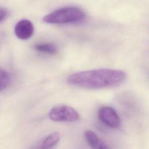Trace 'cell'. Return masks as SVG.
I'll return each mask as SVG.
<instances>
[{
  "label": "cell",
  "instance_id": "cell-6",
  "mask_svg": "<svg viewBox=\"0 0 149 149\" xmlns=\"http://www.w3.org/2000/svg\"><path fill=\"white\" fill-rule=\"evenodd\" d=\"M84 137L87 143L93 148L107 149L109 147L97 135L91 130H87L84 133Z\"/></svg>",
  "mask_w": 149,
  "mask_h": 149
},
{
  "label": "cell",
  "instance_id": "cell-9",
  "mask_svg": "<svg viewBox=\"0 0 149 149\" xmlns=\"http://www.w3.org/2000/svg\"><path fill=\"white\" fill-rule=\"evenodd\" d=\"M10 80V77L9 73L3 69H0V91L8 87Z\"/></svg>",
  "mask_w": 149,
  "mask_h": 149
},
{
  "label": "cell",
  "instance_id": "cell-5",
  "mask_svg": "<svg viewBox=\"0 0 149 149\" xmlns=\"http://www.w3.org/2000/svg\"><path fill=\"white\" fill-rule=\"evenodd\" d=\"M34 26L31 21L27 19H22L19 21L15 26L16 36L23 40L29 39L34 33Z\"/></svg>",
  "mask_w": 149,
  "mask_h": 149
},
{
  "label": "cell",
  "instance_id": "cell-2",
  "mask_svg": "<svg viewBox=\"0 0 149 149\" xmlns=\"http://www.w3.org/2000/svg\"><path fill=\"white\" fill-rule=\"evenodd\" d=\"M86 17L84 11L75 6H67L56 9L45 15L42 20L49 24H66L78 22Z\"/></svg>",
  "mask_w": 149,
  "mask_h": 149
},
{
  "label": "cell",
  "instance_id": "cell-7",
  "mask_svg": "<svg viewBox=\"0 0 149 149\" xmlns=\"http://www.w3.org/2000/svg\"><path fill=\"white\" fill-rule=\"evenodd\" d=\"M60 135L58 132H55L49 134L43 140L41 148H49L55 146L59 141Z\"/></svg>",
  "mask_w": 149,
  "mask_h": 149
},
{
  "label": "cell",
  "instance_id": "cell-8",
  "mask_svg": "<svg viewBox=\"0 0 149 149\" xmlns=\"http://www.w3.org/2000/svg\"><path fill=\"white\" fill-rule=\"evenodd\" d=\"M34 48L36 51L48 54H55L57 52L56 47L51 43H44L38 44L34 46Z\"/></svg>",
  "mask_w": 149,
  "mask_h": 149
},
{
  "label": "cell",
  "instance_id": "cell-10",
  "mask_svg": "<svg viewBox=\"0 0 149 149\" xmlns=\"http://www.w3.org/2000/svg\"><path fill=\"white\" fill-rule=\"evenodd\" d=\"M8 16V11L3 8H0V23L4 20Z\"/></svg>",
  "mask_w": 149,
  "mask_h": 149
},
{
  "label": "cell",
  "instance_id": "cell-3",
  "mask_svg": "<svg viewBox=\"0 0 149 149\" xmlns=\"http://www.w3.org/2000/svg\"><path fill=\"white\" fill-rule=\"evenodd\" d=\"M51 120L55 122H76L79 118V115L76 110L72 107L60 105L54 107L49 112Z\"/></svg>",
  "mask_w": 149,
  "mask_h": 149
},
{
  "label": "cell",
  "instance_id": "cell-1",
  "mask_svg": "<svg viewBox=\"0 0 149 149\" xmlns=\"http://www.w3.org/2000/svg\"><path fill=\"white\" fill-rule=\"evenodd\" d=\"M126 77V74L122 70L104 68L74 73L69 75L66 81L69 85L77 87L100 89L118 86Z\"/></svg>",
  "mask_w": 149,
  "mask_h": 149
},
{
  "label": "cell",
  "instance_id": "cell-4",
  "mask_svg": "<svg viewBox=\"0 0 149 149\" xmlns=\"http://www.w3.org/2000/svg\"><path fill=\"white\" fill-rule=\"evenodd\" d=\"M98 116L102 123L111 128L118 129L120 126V120L117 112L111 107H101L98 110Z\"/></svg>",
  "mask_w": 149,
  "mask_h": 149
}]
</instances>
